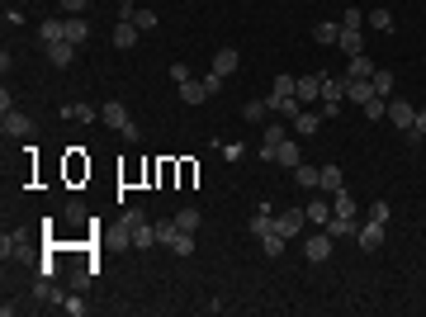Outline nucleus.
I'll return each instance as SVG.
<instances>
[{"label": "nucleus", "mask_w": 426, "mask_h": 317, "mask_svg": "<svg viewBox=\"0 0 426 317\" xmlns=\"http://www.w3.org/2000/svg\"><path fill=\"white\" fill-rule=\"evenodd\" d=\"M332 246H336V237H327V232H313V237L303 241V256H308V265L332 261Z\"/></svg>", "instance_id": "nucleus-1"}, {"label": "nucleus", "mask_w": 426, "mask_h": 317, "mask_svg": "<svg viewBox=\"0 0 426 317\" xmlns=\"http://www.w3.org/2000/svg\"><path fill=\"white\" fill-rule=\"evenodd\" d=\"M62 119H71V123H95V119H100V109H90V105H62Z\"/></svg>", "instance_id": "nucleus-23"}, {"label": "nucleus", "mask_w": 426, "mask_h": 317, "mask_svg": "<svg viewBox=\"0 0 426 317\" xmlns=\"http://www.w3.org/2000/svg\"><path fill=\"white\" fill-rule=\"evenodd\" d=\"M298 161H303V152H298V142H289V137H284V142L275 147V166H284V171H293Z\"/></svg>", "instance_id": "nucleus-17"}, {"label": "nucleus", "mask_w": 426, "mask_h": 317, "mask_svg": "<svg viewBox=\"0 0 426 317\" xmlns=\"http://www.w3.org/2000/svg\"><path fill=\"white\" fill-rule=\"evenodd\" d=\"M322 232H327V237H355V232H360V228H355V218H341V213H332V218H327V223H322Z\"/></svg>", "instance_id": "nucleus-9"}, {"label": "nucleus", "mask_w": 426, "mask_h": 317, "mask_svg": "<svg viewBox=\"0 0 426 317\" xmlns=\"http://www.w3.org/2000/svg\"><path fill=\"white\" fill-rule=\"evenodd\" d=\"M360 114H365L370 123H379V119H389V100H384V95H374V100H365V105H360Z\"/></svg>", "instance_id": "nucleus-29"}, {"label": "nucleus", "mask_w": 426, "mask_h": 317, "mask_svg": "<svg viewBox=\"0 0 426 317\" xmlns=\"http://www.w3.org/2000/svg\"><path fill=\"white\" fill-rule=\"evenodd\" d=\"M204 90H209V100H213V95L223 90V76H218V71H209V76H204Z\"/></svg>", "instance_id": "nucleus-49"}, {"label": "nucleus", "mask_w": 426, "mask_h": 317, "mask_svg": "<svg viewBox=\"0 0 426 317\" xmlns=\"http://www.w3.org/2000/svg\"><path fill=\"white\" fill-rule=\"evenodd\" d=\"M19 251H24V232H5V237H0V256H5V261L19 256Z\"/></svg>", "instance_id": "nucleus-35"}, {"label": "nucleus", "mask_w": 426, "mask_h": 317, "mask_svg": "<svg viewBox=\"0 0 426 317\" xmlns=\"http://www.w3.org/2000/svg\"><path fill=\"white\" fill-rule=\"evenodd\" d=\"M38 38H43V48H48V43H57V38H67V19H43Z\"/></svg>", "instance_id": "nucleus-28"}, {"label": "nucleus", "mask_w": 426, "mask_h": 317, "mask_svg": "<svg viewBox=\"0 0 426 317\" xmlns=\"http://www.w3.org/2000/svg\"><path fill=\"white\" fill-rule=\"evenodd\" d=\"M389 123H393V128H412V123H417V109L407 105V100H389Z\"/></svg>", "instance_id": "nucleus-5"}, {"label": "nucleus", "mask_w": 426, "mask_h": 317, "mask_svg": "<svg viewBox=\"0 0 426 317\" xmlns=\"http://www.w3.org/2000/svg\"><path fill=\"white\" fill-rule=\"evenodd\" d=\"M180 100H185V105H204V100H209V90H204V80H194V76H189L185 85H180Z\"/></svg>", "instance_id": "nucleus-26"}, {"label": "nucleus", "mask_w": 426, "mask_h": 317, "mask_svg": "<svg viewBox=\"0 0 426 317\" xmlns=\"http://www.w3.org/2000/svg\"><path fill=\"white\" fill-rule=\"evenodd\" d=\"M284 137H289V132H284V123H280V119H275V123H266V147H280Z\"/></svg>", "instance_id": "nucleus-40"}, {"label": "nucleus", "mask_w": 426, "mask_h": 317, "mask_svg": "<svg viewBox=\"0 0 426 317\" xmlns=\"http://www.w3.org/2000/svg\"><path fill=\"white\" fill-rule=\"evenodd\" d=\"M303 213H308V223H313V228H322V223L332 218V204H327V199H308Z\"/></svg>", "instance_id": "nucleus-25"}, {"label": "nucleus", "mask_w": 426, "mask_h": 317, "mask_svg": "<svg viewBox=\"0 0 426 317\" xmlns=\"http://www.w3.org/2000/svg\"><path fill=\"white\" fill-rule=\"evenodd\" d=\"M332 213H341V218H355V199H350V189H336V194H332Z\"/></svg>", "instance_id": "nucleus-34"}, {"label": "nucleus", "mask_w": 426, "mask_h": 317, "mask_svg": "<svg viewBox=\"0 0 426 317\" xmlns=\"http://www.w3.org/2000/svg\"><path fill=\"white\" fill-rule=\"evenodd\" d=\"M322 123H327V119H322V109H303V114H298V119H293V132H298V137H313V132L322 128Z\"/></svg>", "instance_id": "nucleus-8"}, {"label": "nucleus", "mask_w": 426, "mask_h": 317, "mask_svg": "<svg viewBox=\"0 0 426 317\" xmlns=\"http://www.w3.org/2000/svg\"><path fill=\"white\" fill-rule=\"evenodd\" d=\"M171 251H176V256H194V232L176 228V237H171Z\"/></svg>", "instance_id": "nucleus-33"}, {"label": "nucleus", "mask_w": 426, "mask_h": 317, "mask_svg": "<svg viewBox=\"0 0 426 317\" xmlns=\"http://www.w3.org/2000/svg\"><path fill=\"white\" fill-rule=\"evenodd\" d=\"M365 24H370L374 33H393V15H389V10H370V15H365Z\"/></svg>", "instance_id": "nucleus-31"}, {"label": "nucleus", "mask_w": 426, "mask_h": 317, "mask_svg": "<svg viewBox=\"0 0 426 317\" xmlns=\"http://www.w3.org/2000/svg\"><path fill=\"white\" fill-rule=\"evenodd\" d=\"M166 76L176 80V85H185V80H189V67H185V62H171V71H166Z\"/></svg>", "instance_id": "nucleus-45"}, {"label": "nucleus", "mask_w": 426, "mask_h": 317, "mask_svg": "<svg viewBox=\"0 0 426 317\" xmlns=\"http://www.w3.org/2000/svg\"><path fill=\"white\" fill-rule=\"evenodd\" d=\"M303 100H298V95H270V114H280V119H298V114H303Z\"/></svg>", "instance_id": "nucleus-6"}, {"label": "nucleus", "mask_w": 426, "mask_h": 317, "mask_svg": "<svg viewBox=\"0 0 426 317\" xmlns=\"http://www.w3.org/2000/svg\"><path fill=\"white\" fill-rule=\"evenodd\" d=\"M33 298H38V303H48V308H62V303H67V293L53 289V280H48V275H43V280L33 284Z\"/></svg>", "instance_id": "nucleus-13"}, {"label": "nucleus", "mask_w": 426, "mask_h": 317, "mask_svg": "<svg viewBox=\"0 0 426 317\" xmlns=\"http://www.w3.org/2000/svg\"><path fill=\"white\" fill-rule=\"evenodd\" d=\"M313 43H341V24H332V19H322V24H313Z\"/></svg>", "instance_id": "nucleus-22"}, {"label": "nucleus", "mask_w": 426, "mask_h": 317, "mask_svg": "<svg viewBox=\"0 0 426 317\" xmlns=\"http://www.w3.org/2000/svg\"><path fill=\"white\" fill-rule=\"evenodd\" d=\"M293 180L303 189H322V166H303V161H298V166H293Z\"/></svg>", "instance_id": "nucleus-20"}, {"label": "nucleus", "mask_w": 426, "mask_h": 317, "mask_svg": "<svg viewBox=\"0 0 426 317\" xmlns=\"http://www.w3.org/2000/svg\"><path fill=\"white\" fill-rule=\"evenodd\" d=\"M341 28H365V10H346V15H341Z\"/></svg>", "instance_id": "nucleus-44"}, {"label": "nucleus", "mask_w": 426, "mask_h": 317, "mask_svg": "<svg viewBox=\"0 0 426 317\" xmlns=\"http://www.w3.org/2000/svg\"><path fill=\"white\" fill-rule=\"evenodd\" d=\"M71 57H76V43H67V38L48 43V62H53V67H71Z\"/></svg>", "instance_id": "nucleus-16"}, {"label": "nucleus", "mask_w": 426, "mask_h": 317, "mask_svg": "<svg viewBox=\"0 0 426 317\" xmlns=\"http://www.w3.org/2000/svg\"><path fill=\"white\" fill-rule=\"evenodd\" d=\"M293 95H298L303 105L322 100V71H313V76H293Z\"/></svg>", "instance_id": "nucleus-4"}, {"label": "nucleus", "mask_w": 426, "mask_h": 317, "mask_svg": "<svg viewBox=\"0 0 426 317\" xmlns=\"http://www.w3.org/2000/svg\"><path fill=\"white\" fill-rule=\"evenodd\" d=\"M171 237H176V218H171V223H157V241L161 246H171Z\"/></svg>", "instance_id": "nucleus-46"}, {"label": "nucleus", "mask_w": 426, "mask_h": 317, "mask_svg": "<svg viewBox=\"0 0 426 317\" xmlns=\"http://www.w3.org/2000/svg\"><path fill=\"white\" fill-rule=\"evenodd\" d=\"M346 100H350V105H365V100H374V76H370V80H346Z\"/></svg>", "instance_id": "nucleus-21"}, {"label": "nucleus", "mask_w": 426, "mask_h": 317, "mask_svg": "<svg viewBox=\"0 0 426 317\" xmlns=\"http://www.w3.org/2000/svg\"><path fill=\"white\" fill-rule=\"evenodd\" d=\"M370 218H374V223H389V204H384V199H374V204H370Z\"/></svg>", "instance_id": "nucleus-47"}, {"label": "nucleus", "mask_w": 426, "mask_h": 317, "mask_svg": "<svg viewBox=\"0 0 426 317\" xmlns=\"http://www.w3.org/2000/svg\"><path fill=\"white\" fill-rule=\"evenodd\" d=\"M62 313H71V317H80V313H85V298H80V289H71V293H67Z\"/></svg>", "instance_id": "nucleus-41"}, {"label": "nucleus", "mask_w": 426, "mask_h": 317, "mask_svg": "<svg viewBox=\"0 0 426 317\" xmlns=\"http://www.w3.org/2000/svg\"><path fill=\"white\" fill-rule=\"evenodd\" d=\"M5 119H0V128H5V137H33V119L28 114H19V109H0Z\"/></svg>", "instance_id": "nucleus-2"}, {"label": "nucleus", "mask_w": 426, "mask_h": 317, "mask_svg": "<svg viewBox=\"0 0 426 317\" xmlns=\"http://www.w3.org/2000/svg\"><path fill=\"white\" fill-rule=\"evenodd\" d=\"M246 232H251V237H270V232H275V218H270V204H261V209H256V218L246 223Z\"/></svg>", "instance_id": "nucleus-15"}, {"label": "nucleus", "mask_w": 426, "mask_h": 317, "mask_svg": "<svg viewBox=\"0 0 426 317\" xmlns=\"http://www.w3.org/2000/svg\"><path fill=\"white\" fill-rule=\"evenodd\" d=\"M379 67H374V57L370 53H360V57H350V67H346V80H370Z\"/></svg>", "instance_id": "nucleus-14"}, {"label": "nucleus", "mask_w": 426, "mask_h": 317, "mask_svg": "<svg viewBox=\"0 0 426 317\" xmlns=\"http://www.w3.org/2000/svg\"><path fill=\"white\" fill-rule=\"evenodd\" d=\"M270 95H293V76H275V90Z\"/></svg>", "instance_id": "nucleus-48"}, {"label": "nucleus", "mask_w": 426, "mask_h": 317, "mask_svg": "<svg viewBox=\"0 0 426 317\" xmlns=\"http://www.w3.org/2000/svg\"><path fill=\"white\" fill-rule=\"evenodd\" d=\"M384 228H389V223H365V228H360V232H355V241H360V251H379V246H384Z\"/></svg>", "instance_id": "nucleus-7"}, {"label": "nucleus", "mask_w": 426, "mask_h": 317, "mask_svg": "<svg viewBox=\"0 0 426 317\" xmlns=\"http://www.w3.org/2000/svg\"><path fill=\"white\" fill-rule=\"evenodd\" d=\"M374 95H393V71H374Z\"/></svg>", "instance_id": "nucleus-39"}, {"label": "nucleus", "mask_w": 426, "mask_h": 317, "mask_svg": "<svg viewBox=\"0 0 426 317\" xmlns=\"http://www.w3.org/2000/svg\"><path fill=\"white\" fill-rule=\"evenodd\" d=\"M336 48L346 57H360L365 53V33H360V28H341V43H336Z\"/></svg>", "instance_id": "nucleus-19"}, {"label": "nucleus", "mask_w": 426, "mask_h": 317, "mask_svg": "<svg viewBox=\"0 0 426 317\" xmlns=\"http://www.w3.org/2000/svg\"><path fill=\"white\" fill-rule=\"evenodd\" d=\"M237 48H218V53H213V71H218V76H232V71H237Z\"/></svg>", "instance_id": "nucleus-18"}, {"label": "nucleus", "mask_w": 426, "mask_h": 317, "mask_svg": "<svg viewBox=\"0 0 426 317\" xmlns=\"http://www.w3.org/2000/svg\"><path fill=\"white\" fill-rule=\"evenodd\" d=\"M100 119H105V123H109V128H114V132H123V128H128V123H133V119H128V109L119 105V100H109V105L100 109Z\"/></svg>", "instance_id": "nucleus-12"}, {"label": "nucleus", "mask_w": 426, "mask_h": 317, "mask_svg": "<svg viewBox=\"0 0 426 317\" xmlns=\"http://www.w3.org/2000/svg\"><path fill=\"white\" fill-rule=\"evenodd\" d=\"M142 223H147V213H142V209H128V213H123V232H128V237H133V228H142Z\"/></svg>", "instance_id": "nucleus-42"}, {"label": "nucleus", "mask_w": 426, "mask_h": 317, "mask_svg": "<svg viewBox=\"0 0 426 317\" xmlns=\"http://www.w3.org/2000/svg\"><path fill=\"white\" fill-rule=\"evenodd\" d=\"M266 114H270V100H246V105H241V119H246V123H266Z\"/></svg>", "instance_id": "nucleus-27"}, {"label": "nucleus", "mask_w": 426, "mask_h": 317, "mask_svg": "<svg viewBox=\"0 0 426 317\" xmlns=\"http://www.w3.org/2000/svg\"><path fill=\"white\" fill-rule=\"evenodd\" d=\"M261 246H266V256H270V261H280V256H284V246H289V237L270 232V237H261Z\"/></svg>", "instance_id": "nucleus-36"}, {"label": "nucleus", "mask_w": 426, "mask_h": 317, "mask_svg": "<svg viewBox=\"0 0 426 317\" xmlns=\"http://www.w3.org/2000/svg\"><path fill=\"white\" fill-rule=\"evenodd\" d=\"M346 100V76H322V100L318 105H341Z\"/></svg>", "instance_id": "nucleus-10"}, {"label": "nucleus", "mask_w": 426, "mask_h": 317, "mask_svg": "<svg viewBox=\"0 0 426 317\" xmlns=\"http://www.w3.org/2000/svg\"><path fill=\"white\" fill-rule=\"evenodd\" d=\"M152 241H157V223H142V228H133V246H142V251H147Z\"/></svg>", "instance_id": "nucleus-37"}, {"label": "nucleus", "mask_w": 426, "mask_h": 317, "mask_svg": "<svg viewBox=\"0 0 426 317\" xmlns=\"http://www.w3.org/2000/svg\"><path fill=\"white\" fill-rule=\"evenodd\" d=\"M176 228L194 232V228H199V209H194V204H189V209H180V213H176Z\"/></svg>", "instance_id": "nucleus-38"}, {"label": "nucleus", "mask_w": 426, "mask_h": 317, "mask_svg": "<svg viewBox=\"0 0 426 317\" xmlns=\"http://www.w3.org/2000/svg\"><path fill=\"white\" fill-rule=\"evenodd\" d=\"M85 38H90L85 15H67V43H85Z\"/></svg>", "instance_id": "nucleus-24"}, {"label": "nucleus", "mask_w": 426, "mask_h": 317, "mask_svg": "<svg viewBox=\"0 0 426 317\" xmlns=\"http://www.w3.org/2000/svg\"><path fill=\"white\" fill-rule=\"evenodd\" d=\"M218 152H223V161H241V157H246V147H241V142H223Z\"/></svg>", "instance_id": "nucleus-43"}, {"label": "nucleus", "mask_w": 426, "mask_h": 317, "mask_svg": "<svg viewBox=\"0 0 426 317\" xmlns=\"http://www.w3.org/2000/svg\"><path fill=\"white\" fill-rule=\"evenodd\" d=\"M67 218H71V223H85V204H67Z\"/></svg>", "instance_id": "nucleus-51"}, {"label": "nucleus", "mask_w": 426, "mask_h": 317, "mask_svg": "<svg viewBox=\"0 0 426 317\" xmlns=\"http://www.w3.org/2000/svg\"><path fill=\"white\" fill-rule=\"evenodd\" d=\"M412 128H417V132L426 137V109H417V123H412Z\"/></svg>", "instance_id": "nucleus-52"}, {"label": "nucleus", "mask_w": 426, "mask_h": 317, "mask_svg": "<svg viewBox=\"0 0 426 317\" xmlns=\"http://www.w3.org/2000/svg\"><path fill=\"white\" fill-rule=\"evenodd\" d=\"M303 228H308V213H303V209H284L280 218H275V232H280V237H289V241L298 237Z\"/></svg>", "instance_id": "nucleus-3"}, {"label": "nucleus", "mask_w": 426, "mask_h": 317, "mask_svg": "<svg viewBox=\"0 0 426 317\" xmlns=\"http://www.w3.org/2000/svg\"><path fill=\"white\" fill-rule=\"evenodd\" d=\"M128 19H133V24L142 28V33H152V28L161 24V15H157V10H142V5H137V10H133V15H128Z\"/></svg>", "instance_id": "nucleus-32"}, {"label": "nucleus", "mask_w": 426, "mask_h": 317, "mask_svg": "<svg viewBox=\"0 0 426 317\" xmlns=\"http://www.w3.org/2000/svg\"><path fill=\"white\" fill-rule=\"evenodd\" d=\"M137 38H142V28L133 24V19H119V28H114V48H137Z\"/></svg>", "instance_id": "nucleus-11"}, {"label": "nucleus", "mask_w": 426, "mask_h": 317, "mask_svg": "<svg viewBox=\"0 0 426 317\" xmlns=\"http://www.w3.org/2000/svg\"><path fill=\"white\" fill-rule=\"evenodd\" d=\"M62 15H85V0H62Z\"/></svg>", "instance_id": "nucleus-50"}, {"label": "nucleus", "mask_w": 426, "mask_h": 317, "mask_svg": "<svg viewBox=\"0 0 426 317\" xmlns=\"http://www.w3.org/2000/svg\"><path fill=\"white\" fill-rule=\"evenodd\" d=\"M322 189H327V194L346 189V175H341V166H322Z\"/></svg>", "instance_id": "nucleus-30"}, {"label": "nucleus", "mask_w": 426, "mask_h": 317, "mask_svg": "<svg viewBox=\"0 0 426 317\" xmlns=\"http://www.w3.org/2000/svg\"><path fill=\"white\" fill-rule=\"evenodd\" d=\"M119 5H123V19H128V15L137 10V0H119Z\"/></svg>", "instance_id": "nucleus-53"}]
</instances>
